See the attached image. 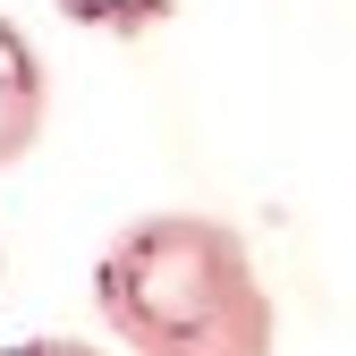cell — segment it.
Masks as SVG:
<instances>
[{
    "label": "cell",
    "mask_w": 356,
    "mask_h": 356,
    "mask_svg": "<svg viewBox=\"0 0 356 356\" xmlns=\"http://www.w3.org/2000/svg\"><path fill=\"white\" fill-rule=\"evenodd\" d=\"M94 314L127 356H272L280 314L254 246L212 212H136L94 263Z\"/></svg>",
    "instance_id": "1"
},
{
    "label": "cell",
    "mask_w": 356,
    "mask_h": 356,
    "mask_svg": "<svg viewBox=\"0 0 356 356\" xmlns=\"http://www.w3.org/2000/svg\"><path fill=\"white\" fill-rule=\"evenodd\" d=\"M42 119H51V76H42V51L26 42L17 17H0V170H17L42 145Z\"/></svg>",
    "instance_id": "2"
},
{
    "label": "cell",
    "mask_w": 356,
    "mask_h": 356,
    "mask_svg": "<svg viewBox=\"0 0 356 356\" xmlns=\"http://www.w3.org/2000/svg\"><path fill=\"white\" fill-rule=\"evenodd\" d=\"M170 9H178V0H60L68 26H94V34H119V42L170 26Z\"/></svg>",
    "instance_id": "3"
},
{
    "label": "cell",
    "mask_w": 356,
    "mask_h": 356,
    "mask_svg": "<svg viewBox=\"0 0 356 356\" xmlns=\"http://www.w3.org/2000/svg\"><path fill=\"white\" fill-rule=\"evenodd\" d=\"M0 356H102V348H94V339H60V331H51V339H9Z\"/></svg>",
    "instance_id": "4"
},
{
    "label": "cell",
    "mask_w": 356,
    "mask_h": 356,
    "mask_svg": "<svg viewBox=\"0 0 356 356\" xmlns=\"http://www.w3.org/2000/svg\"><path fill=\"white\" fill-rule=\"evenodd\" d=\"M0 272H9V254H0Z\"/></svg>",
    "instance_id": "5"
}]
</instances>
